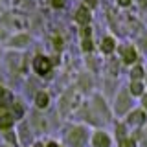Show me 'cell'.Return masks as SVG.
Here are the masks:
<instances>
[{
	"label": "cell",
	"instance_id": "1",
	"mask_svg": "<svg viewBox=\"0 0 147 147\" xmlns=\"http://www.w3.org/2000/svg\"><path fill=\"white\" fill-rule=\"evenodd\" d=\"M88 131L81 125L70 127L66 131V136H64V144L68 147H86L88 145Z\"/></svg>",
	"mask_w": 147,
	"mask_h": 147
},
{
	"label": "cell",
	"instance_id": "2",
	"mask_svg": "<svg viewBox=\"0 0 147 147\" xmlns=\"http://www.w3.org/2000/svg\"><path fill=\"white\" fill-rule=\"evenodd\" d=\"M88 144H90V147H112V136L109 132L98 129V131H94L90 134Z\"/></svg>",
	"mask_w": 147,
	"mask_h": 147
},
{
	"label": "cell",
	"instance_id": "3",
	"mask_svg": "<svg viewBox=\"0 0 147 147\" xmlns=\"http://www.w3.org/2000/svg\"><path fill=\"white\" fill-rule=\"evenodd\" d=\"M131 105H132V101H131V94H129V90H121L118 94V98H116L114 110H116L118 116H125L129 110H131Z\"/></svg>",
	"mask_w": 147,
	"mask_h": 147
},
{
	"label": "cell",
	"instance_id": "4",
	"mask_svg": "<svg viewBox=\"0 0 147 147\" xmlns=\"http://www.w3.org/2000/svg\"><path fill=\"white\" fill-rule=\"evenodd\" d=\"M15 125V118L11 114V109L6 103H0V129L2 131H9Z\"/></svg>",
	"mask_w": 147,
	"mask_h": 147
},
{
	"label": "cell",
	"instance_id": "5",
	"mask_svg": "<svg viewBox=\"0 0 147 147\" xmlns=\"http://www.w3.org/2000/svg\"><path fill=\"white\" fill-rule=\"evenodd\" d=\"M17 140H18V145L22 147H31L33 145V138H31V127L30 123H20L18 125V132H17Z\"/></svg>",
	"mask_w": 147,
	"mask_h": 147
},
{
	"label": "cell",
	"instance_id": "6",
	"mask_svg": "<svg viewBox=\"0 0 147 147\" xmlns=\"http://www.w3.org/2000/svg\"><path fill=\"white\" fill-rule=\"evenodd\" d=\"M145 123H147V116H145L144 110H132V112H129L125 125H127V127H132V129H138V131H140V129L144 127Z\"/></svg>",
	"mask_w": 147,
	"mask_h": 147
},
{
	"label": "cell",
	"instance_id": "7",
	"mask_svg": "<svg viewBox=\"0 0 147 147\" xmlns=\"http://www.w3.org/2000/svg\"><path fill=\"white\" fill-rule=\"evenodd\" d=\"M33 68H35V72L39 74V76H46V74H50V70H52V61H50L48 57L37 55L33 59Z\"/></svg>",
	"mask_w": 147,
	"mask_h": 147
},
{
	"label": "cell",
	"instance_id": "8",
	"mask_svg": "<svg viewBox=\"0 0 147 147\" xmlns=\"http://www.w3.org/2000/svg\"><path fill=\"white\" fill-rule=\"evenodd\" d=\"M50 105V96L46 92H37L35 94V107L37 109H46Z\"/></svg>",
	"mask_w": 147,
	"mask_h": 147
},
{
	"label": "cell",
	"instance_id": "9",
	"mask_svg": "<svg viewBox=\"0 0 147 147\" xmlns=\"http://www.w3.org/2000/svg\"><path fill=\"white\" fill-rule=\"evenodd\" d=\"M4 142H6V145H11V147H18L17 132L13 131V129H9V131H4Z\"/></svg>",
	"mask_w": 147,
	"mask_h": 147
},
{
	"label": "cell",
	"instance_id": "10",
	"mask_svg": "<svg viewBox=\"0 0 147 147\" xmlns=\"http://www.w3.org/2000/svg\"><path fill=\"white\" fill-rule=\"evenodd\" d=\"M121 53H123V61H125L127 64H132L136 61V52H134L132 46H125V48L121 50Z\"/></svg>",
	"mask_w": 147,
	"mask_h": 147
},
{
	"label": "cell",
	"instance_id": "11",
	"mask_svg": "<svg viewBox=\"0 0 147 147\" xmlns=\"http://www.w3.org/2000/svg\"><path fill=\"white\" fill-rule=\"evenodd\" d=\"M132 138H134V140L138 142V145L147 147V123H145V125L136 132V136H132Z\"/></svg>",
	"mask_w": 147,
	"mask_h": 147
},
{
	"label": "cell",
	"instance_id": "12",
	"mask_svg": "<svg viewBox=\"0 0 147 147\" xmlns=\"http://www.w3.org/2000/svg\"><path fill=\"white\" fill-rule=\"evenodd\" d=\"M129 94H132V96H144V83H142V81H131Z\"/></svg>",
	"mask_w": 147,
	"mask_h": 147
},
{
	"label": "cell",
	"instance_id": "13",
	"mask_svg": "<svg viewBox=\"0 0 147 147\" xmlns=\"http://www.w3.org/2000/svg\"><path fill=\"white\" fill-rule=\"evenodd\" d=\"M127 129H129V127L125 125V123H118V125H116V129H114V134H116V140H118V142L129 136Z\"/></svg>",
	"mask_w": 147,
	"mask_h": 147
},
{
	"label": "cell",
	"instance_id": "14",
	"mask_svg": "<svg viewBox=\"0 0 147 147\" xmlns=\"http://www.w3.org/2000/svg\"><path fill=\"white\" fill-rule=\"evenodd\" d=\"M9 109H11V114H13V118H15V121L24 116V109H22L20 103H13V107H9Z\"/></svg>",
	"mask_w": 147,
	"mask_h": 147
},
{
	"label": "cell",
	"instance_id": "15",
	"mask_svg": "<svg viewBox=\"0 0 147 147\" xmlns=\"http://www.w3.org/2000/svg\"><path fill=\"white\" fill-rule=\"evenodd\" d=\"M118 147H140V145H138V142L132 136H127V138L118 142Z\"/></svg>",
	"mask_w": 147,
	"mask_h": 147
},
{
	"label": "cell",
	"instance_id": "16",
	"mask_svg": "<svg viewBox=\"0 0 147 147\" xmlns=\"http://www.w3.org/2000/svg\"><path fill=\"white\" fill-rule=\"evenodd\" d=\"M101 50H103L105 53H112V50H114V40L110 39V37H107V39H103V44H101Z\"/></svg>",
	"mask_w": 147,
	"mask_h": 147
},
{
	"label": "cell",
	"instance_id": "17",
	"mask_svg": "<svg viewBox=\"0 0 147 147\" xmlns=\"http://www.w3.org/2000/svg\"><path fill=\"white\" fill-rule=\"evenodd\" d=\"M88 18H90V15L86 13V9H79V11H77V15H76V20L79 22V24H86V22H88Z\"/></svg>",
	"mask_w": 147,
	"mask_h": 147
},
{
	"label": "cell",
	"instance_id": "18",
	"mask_svg": "<svg viewBox=\"0 0 147 147\" xmlns=\"http://www.w3.org/2000/svg\"><path fill=\"white\" fill-rule=\"evenodd\" d=\"M144 77V68L142 66H134L131 72V81H140Z\"/></svg>",
	"mask_w": 147,
	"mask_h": 147
},
{
	"label": "cell",
	"instance_id": "19",
	"mask_svg": "<svg viewBox=\"0 0 147 147\" xmlns=\"http://www.w3.org/2000/svg\"><path fill=\"white\" fill-rule=\"evenodd\" d=\"M28 42H30V37L28 35H18V37L13 39V46H24Z\"/></svg>",
	"mask_w": 147,
	"mask_h": 147
},
{
	"label": "cell",
	"instance_id": "20",
	"mask_svg": "<svg viewBox=\"0 0 147 147\" xmlns=\"http://www.w3.org/2000/svg\"><path fill=\"white\" fill-rule=\"evenodd\" d=\"M83 50H85V52H90V50H92L90 39H83Z\"/></svg>",
	"mask_w": 147,
	"mask_h": 147
},
{
	"label": "cell",
	"instance_id": "21",
	"mask_svg": "<svg viewBox=\"0 0 147 147\" xmlns=\"http://www.w3.org/2000/svg\"><path fill=\"white\" fill-rule=\"evenodd\" d=\"M44 147H63L61 144H59V142H46V144H44Z\"/></svg>",
	"mask_w": 147,
	"mask_h": 147
},
{
	"label": "cell",
	"instance_id": "22",
	"mask_svg": "<svg viewBox=\"0 0 147 147\" xmlns=\"http://www.w3.org/2000/svg\"><path fill=\"white\" fill-rule=\"evenodd\" d=\"M142 107H144V112L147 110V94L142 96Z\"/></svg>",
	"mask_w": 147,
	"mask_h": 147
},
{
	"label": "cell",
	"instance_id": "23",
	"mask_svg": "<svg viewBox=\"0 0 147 147\" xmlns=\"http://www.w3.org/2000/svg\"><path fill=\"white\" fill-rule=\"evenodd\" d=\"M4 98H7V92L4 86H0V99H4Z\"/></svg>",
	"mask_w": 147,
	"mask_h": 147
},
{
	"label": "cell",
	"instance_id": "24",
	"mask_svg": "<svg viewBox=\"0 0 147 147\" xmlns=\"http://www.w3.org/2000/svg\"><path fill=\"white\" fill-rule=\"evenodd\" d=\"M63 4H64V0H53V6L55 7H61Z\"/></svg>",
	"mask_w": 147,
	"mask_h": 147
},
{
	"label": "cell",
	"instance_id": "25",
	"mask_svg": "<svg viewBox=\"0 0 147 147\" xmlns=\"http://www.w3.org/2000/svg\"><path fill=\"white\" fill-rule=\"evenodd\" d=\"M61 46H63V40H61V39H55V48L61 50Z\"/></svg>",
	"mask_w": 147,
	"mask_h": 147
},
{
	"label": "cell",
	"instance_id": "26",
	"mask_svg": "<svg viewBox=\"0 0 147 147\" xmlns=\"http://www.w3.org/2000/svg\"><path fill=\"white\" fill-rule=\"evenodd\" d=\"M118 2H119V4H121V6H127V4H129V2H131V0H118Z\"/></svg>",
	"mask_w": 147,
	"mask_h": 147
},
{
	"label": "cell",
	"instance_id": "27",
	"mask_svg": "<svg viewBox=\"0 0 147 147\" xmlns=\"http://www.w3.org/2000/svg\"><path fill=\"white\" fill-rule=\"evenodd\" d=\"M0 147H11V145H6V144H2V145H0Z\"/></svg>",
	"mask_w": 147,
	"mask_h": 147
}]
</instances>
